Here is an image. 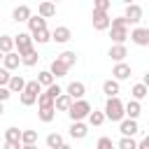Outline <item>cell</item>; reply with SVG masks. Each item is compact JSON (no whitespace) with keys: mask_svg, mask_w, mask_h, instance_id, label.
I'll return each instance as SVG.
<instances>
[{"mask_svg":"<svg viewBox=\"0 0 149 149\" xmlns=\"http://www.w3.org/2000/svg\"><path fill=\"white\" fill-rule=\"evenodd\" d=\"M26 84H28V81H26L21 74H12L9 86H7V88H9L12 93H23V91H26Z\"/></svg>","mask_w":149,"mask_h":149,"instance_id":"cell-14","label":"cell"},{"mask_svg":"<svg viewBox=\"0 0 149 149\" xmlns=\"http://www.w3.org/2000/svg\"><path fill=\"white\" fill-rule=\"evenodd\" d=\"M30 16H33V14H30V7H28V5H19V7H14V12H12V19H14V21H26V23H28Z\"/></svg>","mask_w":149,"mask_h":149,"instance_id":"cell-13","label":"cell"},{"mask_svg":"<svg viewBox=\"0 0 149 149\" xmlns=\"http://www.w3.org/2000/svg\"><path fill=\"white\" fill-rule=\"evenodd\" d=\"M37 142V130H23L21 133V144H35Z\"/></svg>","mask_w":149,"mask_h":149,"instance_id":"cell-32","label":"cell"},{"mask_svg":"<svg viewBox=\"0 0 149 149\" xmlns=\"http://www.w3.org/2000/svg\"><path fill=\"white\" fill-rule=\"evenodd\" d=\"M37 105H40V109H51V107L56 105V100H54V98H51V95L44 91V93H40V98H37ZM54 109H56V107H54Z\"/></svg>","mask_w":149,"mask_h":149,"instance_id":"cell-24","label":"cell"},{"mask_svg":"<svg viewBox=\"0 0 149 149\" xmlns=\"http://www.w3.org/2000/svg\"><path fill=\"white\" fill-rule=\"evenodd\" d=\"M47 93H49V95H51V98L56 100L58 95H63V88H61L58 84H54V86H49V88H47Z\"/></svg>","mask_w":149,"mask_h":149,"instance_id":"cell-42","label":"cell"},{"mask_svg":"<svg viewBox=\"0 0 149 149\" xmlns=\"http://www.w3.org/2000/svg\"><path fill=\"white\" fill-rule=\"evenodd\" d=\"M109 0H95V5H93V12H107L109 9Z\"/></svg>","mask_w":149,"mask_h":149,"instance_id":"cell-39","label":"cell"},{"mask_svg":"<svg viewBox=\"0 0 149 149\" xmlns=\"http://www.w3.org/2000/svg\"><path fill=\"white\" fill-rule=\"evenodd\" d=\"M137 149H149V135H147V137H142V140L137 142Z\"/></svg>","mask_w":149,"mask_h":149,"instance_id":"cell-45","label":"cell"},{"mask_svg":"<svg viewBox=\"0 0 149 149\" xmlns=\"http://www.w3.org/2000/svg\"><path fill=\"white\" fill-rule=\"evenodd\" d=\"M58 149H70V144H61V147H58Z\"/></svg>","mask_w":149,"mask_h":149,"instance_id":"cell-48","label":"cell"},{"mask_svg":"<svg viewBox=\"0 0 149 149\" xmlns=\"http://www.w3.org/2000/svg\"><path fill=\"white\" fill-rule=\"evenodd\" d=\"M130 42L137 44V47H149V28L135 26V28L130 30Z\"/></svg>","mask_w":149,"mask_h":149,"instance_id":"cell-4","label":"cell"},{"mask_svg":"<svg viewBox=\"0 0 149 149\" xmlns=\"http://www.w3.org/2000/svg\"><path fill=\"white\" fill-rule=\"evenodd\" d=\"M140 112H142V105H140L137 100H128V102H126V116H128V119H135V121H137Z\"/></svg>","mask_w":149,"mask_h":149,"instance_id":"cell-22","label":"cell"},{"mask_svg":"<svg viewBox=\"0 0 149 149\" xmlns=\"http://www.w3.org/2000/svg\"><path fill=\"white\" fill-rule=\"evenodd\" d=\"M2 58H5V54H2V51H0V61H2Z\"/></svg>","mask_w":149,"mask_h":149,"instance_id":"cell-50","label":"cell"},{"mask_svg":"<svg viewBox=\"0 0 149 149\" xmlns=\"http://www.w3.org/2000/svg\"><path fill=\"white\" fill-rule=\"evenodd\" d=\"M72 102H74V100H72L68 93H63V95H58V98H56V105H54V107H56L58 112H70Z\"/></svg>","mask_w":149,"mask_h":149,"instance_id":"cell-21","label":"cell"},{"mask_svg":"<svg viewBox=\"0 0 149 149\" xmlns=\"http://www.w3.org/2000/svg\"><path fill=\"white\" fill-rule=\"evenodd\" d=\"M23 149H37L35 144H23Z\"/></svg>","mask_w":149,"mask_h":149,"instance_id":"cell-47","label":"cell"},{"mask_svg":"<svg viewBox=\"0 0 149 149\" xmlns=\"http://www.w3.org/2000/svg\"><path fill=\"white\" fill-rule=\"evenodd\" d=\"M54 14H56V5H54V2H40V5H37V16L49 19V16H54Z\"/></svg>","mask_w":149,"mask_h":149,"instance_id":"cell-17","label":"cell"},{"mask_svg":"<svg viewBox=\"0 0 149 149\" xmlns=\"http://www.w3.org/2000/svg\"><path fill=\"white\" fill-rule=\"evenodd\" d=\"M142 84L149 88V72H144V77H142Z\"/></svg>","mask_w":149,"mask_h":149,"instance_id":"cell-46","label":"cell"},{"mask_svg":"<svg viewBox=\"0 0 149 149\" xmlns=\"http://www.w3.org/2000/svg\"><path fill=\"white\" fill-rule=\"evenodd\" d=\"M123 16H126L128 26H130V23H140V21H142V7H140V5H135V2H128V5H126Z\"/></svg>","mask_w":149,"mask_h":149,"instance_id":"cell-5","label":"cell"},{"mask_svg":"<svg viewBox=\"0 0 149 149\" xmlns=\"http://www.w3.org/2000/svg\"><path fill=\"white\" fill-rule=\"evenodd\" d=\"M88 135V126L84 123V121H74V123H70V137H74V140H84Z\"/></svg>","mask_w":149,"mask_h":149,"instance_id":"cell-10","label":"cell"},{"mask_svg":"<svg viewBox=\"0 0 149 149\" xmlns=\"http://www.w3.org/2000/svg\"><path fill=\"white\" fill-rule=\"evenodd\" d=\"M58 58H61V61H63V63H65L68 68H72V65L77 63V54H74V51H63V54H61Z\"/></svg>","mask_w":149,"mask_h":149,"instance_id":"cell-33","label":"cell"},{"mask_svg":"<svg viewBox=\"0 0 149 149\" xmlns=\"http://www.w3.org/2000/svg\"><path fill=\"white\" fill-rule=\"evenodd\" d=\"M33 42H37V44H47V42H51V33H49V30L33 33Z\"/></svg>","mask_w":149,"mask_h":149,"instance_id":"cell-31","label":"cell"},{"mask_svg":"<svg viewBox=\"0 0 149 149\" xmlns=\"http://www.w3.org/2000/svg\"><path fill=\"white\" fill-rule=\"evenodd\" d=\"M70 37H72V33H70V28H68V26H58V28H54V30H51V40H54V42H58V44H65Z\"/></svg>","mask_w":149,"mask_h":149,"instance_id":"cell-9","label":"cell"},{"mask_svg":"<svg viewBox=\"0 0 149 149\" xmlns=\"http://www.w3.org/2000/svg\"><path fill=\"white\" fill-rule=\"evenodd\" d=\"M112 28H128L126 16H116V19H112Z\"/></svg>","mask_w":149,"mask_h":149,"instance_id":"cell-41","label":"cell"},{"mask_svg":"<svg viewBox=\"0 0 149 149\" xmlns=\"http://www.w3.org/2000/svg\"><path fill=\"white\" fill-rule=\"evenodd\" d=\"M95 149H114V142H112V137H100L98 140V144H95Z\"/></svg>","mask_w":149,"mask_h":149,"instance_id":"cell-38","label":"cell"},{"mask_svg":"<svg viewBox=\"0 0 149 149\" xmlns=\"http://www.w3.org/2000/svg\"><path fill=\"white\" fill-rule=\"evenodd\" d=\"M28 28H30V35H33V33H40V30H47V19H42V16H30Z\"/></svg>","mask_w":149,"mask_h":149,"instance_id":"cell-18","label":"cell"},{"mask_svg":"<svg viewBox=\"0 0 149 149\" xmlns=\"http://www.w3.org/2000/svg\"><path fill=\"white\" fill-rule=\"evenodd\" d=\"M130 93H133V100H137V102H140L142 98H147V93H149V88H147V86H144V84L140 81V84H135V86L130 88Z\"/></svg>","mask_w":149,"mask_h":149,"instance_id":"cell-27","label":"cell"},{"mask_svg":"<svg viewBox=\"0 0 149 149\" xmlns=\"http://www.w3.org/2000/svg\"><path fill=\"white\" fill-rule=\"evenodd\" d=\"M37 61H40V54H37L35 49H30L28 54H23V56H21V63H23V65H28V68L37 65Z\"/></svg>","mask_w":149,"mask_h":149,"instance_id":"cell-25","label":"cell"},{"mask_svg":"<svg viewBox=\"0 0 149 149\" xmlns=\"http://www.w3.org/2000/svg\"><path fill=\"white\" fill-rule=\"evenodd\" d=\"M54 79H56V77H54V74H51V72H49V70H42V72H40V74H37V81H40V86H47V88H49V86H54V84H56V81H54Z\"/></svg>","mask_w":149,"mask_h":149,"instance_id":"cell-26","label":"cell"},{"mask_svg":"<svg viewBox=\"0 0 149 149\" xmlns=\"http://www.w3.org/2000/svg\"><path fill=\"white\" fill-rule=\"evenodd\" d=\"M68 70H70V68H68V65H65L61 58H54V61H51V68H49V72H51L54 77H65V74H68Z\"/></svg>","mask_w":149,"mask_h":149,"instance_id":"cell-16","label":"cell"},{"mask_svg":"<svg viewBox=\"0 0 149 149\" xmlns=\"http://www.w3.org/2000/svg\"><path fill=\"white\" fill-rule=\"evenodd\" d=\"M119 130H121V137H135L137 130H140V126H137L135 119H123L119 123Z\"/></svg>","mask_w":149,"mask_h":149,"instance_id":"cell-7","label":"cell"},{"mask_svg":"<svg viewBox=\"0 0 149 149\" xmlns=\"http://www.w3.org/2000/svg\"><path fill=\"white\" fill-rule=\"evenodd\" d=\"M35 102H37V95H33V93H28V91L21 93V105H23V107H30V105H35Z\"/></svg>","mask_w":149,"mask_h":149,"instance_id":"cell-37","label":"cell"},{"mask_svg":"<svg viewBox=\"0 0 149 149\" xmlns=\"http://www.w3.org/2000/svg\"><path fill=\"white\" fill-rule=\"evenodd\" d=\"M26 91L40 98V93H42V86H40V81H37V79H33V81H28V84H26Z\"/></svg>","mask_w":149,"mask_h":149,"instance_id":"cell-36","label":"cell"},{"mask_svg":"<svg viewBox=\"0 0 149 149\" xmlns=\"http://www.w3.org/2000/svg\"><path fill=\"white\" fill-rule=\"evenodd\" d=\"M116 147L119 149H137V142H135V137H121Z\"/></svg>","mask_w":149,"mask_h":149,"instance_id":"cell-35","label":"cell"},{"mask_svg":"<svg viewBox=\"0 0 149 149\" xmlns=\"http://www.w3.org/2000/svg\"><path fill=\"white\" fill-rule=\"evenodd\" d=\"M112 74H114L116 81H123V79L130 77V65H128V63H116V65L112 68Z\"/></svg>","mask_w":149,"mask_h":149,"instance_id":"cell-12","label":"cell"},{"mask_svg":"<svg viewBox=\"0 0 149 149\" xmlns=\"http://www.w3.org/2000/svg\"><path fill=\"white\" fill-rule=\"evenodd\" d=\"M107 56L112 61H116V63H123V58L128 56V49H126V44H114V47H109Z\"/></svg>","mask_w":149,"mask_h":149,"instance_id":"cell-11","label":"cell"},{"mask_svg":"<svg viewBox=\"0 0 149 149\" xmlns=\"http://www.w3.org/2000/svg\"><path fill=\"white\" fill-rule=\"evenodd\" d=\"M37 116H40V121L51 123V121H54V116H56V109H54V107H51V109H40V112H37Z\"/></svg>","mask_w":149,"mask_h":149,"instance_id":"cell-34","label":"cell"},{"mask_svg":"<svg viewBox=\"0 0 149 149\" xmlns=\"http://www.w3.org/2000/svg\"><path fill=\"white\" fill-rule=\"evenodd\" d=\"M126 116V105L119 100V98H107V105H105V119L109 121H123Z\"/></svg>","mask_w":149,"mask_h":149,"instance_id":"cell-1","label":"cell"},{"mask_svg":"<svg viewBox=\"0 0 149 149\" xmlns=\"http://www.w3.org/2000/svg\"><path fill=\"white\" fill-rule=\"evenodd\" d=\"M72 100H84V93H86V86L81 81H70L68 84V91H65Z\"/></svg>","mask_w":149,"mask_h":149,"instance_id":"cell-8","label":"cell"},{"mask_svg":"<svg viewBox=\"0 0 149 149\" xmlns=\"http://www.w3.org/2000/svg\"><path fill=\"white\" fill-rule=\"evenodd\" d=\"M9 79H12V74H9V70H5V68H0V88H2V86H9Z\"/></svg>","mask_w":149,"mask_h":149,"instance_id":"cell-40","label":"cell"},{"mask_svg":"<svg viewBox=\"0 0 149 149\" xmlns=\"http://www.w3.org/2000/svg\"><path fill=\"white\" fill-rule=\"evenodd\" d=\"M2 112H5V107H2V102H0V116H2Z\"/></svg>","mask_w":149,"mask_h":149,"instance_id":"cell-49","label":"cell"},{"mask_svg":"<svg viewBox=\"0 0 149 149\" xmlns=\"http://www.w3.org/2000/svg\"><path fill=\"white\" fill-rule=\"evenodd\" d=\"M61 144H65L61 133H49V135H47V147H49V149H58Z\"/></svg>","mask_w":149,"mask_h":149,"instance_id":"cell-28","label":"cell"},{"mask_svg":"<svg viewBox=\"0 0 149 149\" xmlns=\"http://www.w3.org/2000/svg\"><path fill=\"white\" fill-rule=\"evenodd\" d=\"M9 95H12V91H9L7 86H2V88H0V102H5V100H7Z\"/></svg>","mask_w":149,"mask_h":149,"instance_id":"cell-43","label":"cell"},{"mask_svg":"<svg viewBox=\"0 0 149 149\" xmlns=\"http://www.w3.org/2000/svg\"><path fill=\"white\" fill-rule=\"evenodd\" d=\"M91 112H93V109H91V105H88L86 100H74L72 107H70V112H68V116H70V121L74 123V121H84V119H88Z\"/></svg>","mask_w":149,"mask_h":149,"instance_id":"cell-2","label":"cell"},{"mask_svg":"<svg viewBox=\"0 0 149 149\" xmlns=\"http://www.w3.org/2000/svg\"><path fill=\"white\" fill-rule=\"evenodd\" d=\"M2 149H23V144H21V142H5Z\"/></svg>","mask_w":149,"mask_h":149,"instance_id":"cell-44","label":"cell"},{"mask_svg":"<svg viewBox=\"0 0 149 149\" xmlns=\"http://www.w3.org/2000/svg\"><path fill=\"white\" fill-rule=\"evenodd\" d=\"M91 21H93V28H95V30H107V28H112V19L107 16V12H93Z\"/></svg>","mask_w":149,"mask_h":149,"instance_id":"cell-6","label":"cell"},{"mask_svg":"<svg viewBox=\"0 0 149 149\" xmlns=\"http://www.w3.org/2000/svg\"><path fill=\"white\" fill-rule=\"evenodd\" d=\"M109 37L114 40V44H123V42L130 37V33H128V28H112Z\"/></svg>","mask_w":149,"mask_h":149,"instance_id":"cell-19","label":"cell"},{"mask_svg":"<svg viewBox=\"0 0 149 149\" xmlns=\"http://www.w3.org/2000/svg\"><path fill=\"white\" fill-rule=\"evenodd\" d=\"M19 63H21V56H19L16 51H12V54H7V56L2 58V68H5V70H9V72H12V70H16V68H19Z\"/></svg>","mask_w":149,"mask_h":149,"instance_id":"cell-15","label":"cell"},{"mask_svg":"<svg viewBox=\"0 0 149 149\" xmlns=\"http://www.w3.org/2000/svg\"><path fill=\"white\" fill-rule=\"evenodd\" d=\"M14 47H16V54H19V56L28 54V51L33 49V35H30V33H19V35H14Z\"/></svg>","mask_w":149,"mask_h":149,"instance_id":"cell-3","label":"cell"},{"mask_svg":"<svg viewBox=\"0 0 149 149\" xmlns=\"http://www.w3.org/2000/svg\"><path fill=\"white\" fill-rule=\"evenodd\" d=\"M21 133H23V130H19L16 126L7 128V130H5V142H21Z\"/></svg>","mask_w":149,"mask_h":149,"instance_id":"cell-29","label":"cell"},{"mask_svg":"<svg viewBox=\"0 0 149 149\" xmlns=\"http://www.w3.org/2000/svg\"><path fill=\"white\" fill-rule=\"evenodd\" d=\"M102 123H105V112L93 109V112L88 114V126H102Z\"/></svg>","mask_w":149,"mask_h":149,"instance_id":"cell-30","label":"cell"},{"mask_svg":"<svg viewBox=\"0 0 149 149\" xmlns=\"http://www.w3.org/2000/svg\"><path fill=\"white\" fill-rule=\"evenodd\" d=\"M102 93H107V98H119V81L116 79H107L102 84Z\"/></svg>","mask_w":149,"mask_h":149,"instance_id":"cell-20","label":"cell"},{"mask_svg":"<svg viewBox=\"0 0 149 149\" xmlns=\"http://www.w3.org/2000/svg\"><path fill=\"white\" fill-rule=\"evenodd\" d=\"M0 51L5 56L14 51V35H0Z\"/></svg>","mask_w":149,"mask_h":149,"instance_id":"cell-23","label":"cell"}]
</instances>
